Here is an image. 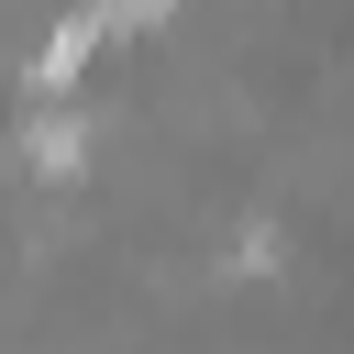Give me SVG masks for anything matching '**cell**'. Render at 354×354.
Wrapping results in <instances>:
<instances>
[{
  "label": "cell",
  "instance_id": "obj_1",
  "mask_svg": "<svg viewBox=\"0 0 354 354\" xmlns=\"http://www.w3.org/2000/svg\"><path fill=\"white\" fill-rule=\"evenodd\" d=\"M100 44H111V22H100V0H77V11H55V33H44V44H33V66H22V77H33V100H66V88L88 77V55H100Z\"/></svg>",
  "mask_w": 354,
  "mask_h": 354
},
{
  "label": "cell",
  "instance_id": "obj_2",
  "mask_svg": "<svg viewBox=\"0 0 354 354\" xmlns=\"http://www.w3.org/2000/svg\"><path fill=\"white\" fill-rule=\"evenodd\" d=\"M22 166H33V177H66V166H88V122H66V111H44V122L22 133Z\"/></svg>",
  "mask_w": 354,
  "mask_h": 354
},
{
  "label": "cell",
  "instance_id": "obj_3",
  "mask_svg": "<svg viewBox=\"0 0 354 354\" xmlns=\"http://www.w3.org/2000/svg\"><path fill=\"white\" fill-rule=\"evenodd\" d=\"M166 11H177V0H100V22H111V33H144V22H166Z\"/></svg>",
  "mask_w": 354,
  "mask_h": 354
}]
</instances>
